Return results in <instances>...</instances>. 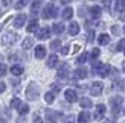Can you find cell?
Listing matches in <instances>:
<instances>
[{
  "instance_id": "cell-1",
  "label": "cell",
  "mask_w": 125,
  "mask_h": 123,
  "mask_svg": "<svg viewBox=\"0 0 125 123\" xmlns=\"http://www.w3.org/2000/svg\"><path fill=\"white\" fill-rule=\"evenodd\" d=\"M57 8L52 5V3H47L44 8H43V12H41V17L44 18V20H49V18H52V17H55L57 15Z\"/></svg>"
},
{
  "instance_id": "cell-2",
  "label": "cell",
  "mask_w": 125,
  "mask_h": 123,
  "mask_svg": "<svg viewBox=\"0 0 125 123\" xmlns=\"http://www.w3.org/2000/svg\"><path fill=\"white\" fill-rule=\"evenodd\" d=\"M26 97L29 100H37V99H38V87H37L34 82L29 84V87L26 90Z\"/></svg>"
},
{
  "instance_id": "cell-3",
  "label": "cell",
  "mask_w": 125,
  "mask_h": 123,
  "mask_svg": "<svg viewBox=\"0 0 125 123\" xmlns=\"http://www.w3.org/2000/svg\"><path fill=\"white\" fill-rule=\"evenodd\" d=\"M111 113L113 115H117L119 114V109H121V105H122V97L121 96H116V97H111Z\"/></svg>"
},
{
  "instance_id": "cell-4",
  "label": "cell",
  "mask_w": 125,
  "mask_h": 123,
  "mask_svg": "<svg viewBox=\"0 0 125 123\" xmlns=\"http://www.w3.org/2000/svg\"><path fill=\"white\" fill-rule=\"evenodd\" d=\"M17 40H18V35L15 32H6L2 38V43L5 46H11V44H14Z\"/></svg>"
},
{
  "instance_id": "cell-5",
  "label": "cell",
  "mask_w": 125,
  "mask_h": 123,
  "mask_svg": "<svg viewBox=\"0 0 125 123\" xmlns=\"http://www.w3.org/2000/svg\"><path fill=\"white\" fill-rule=\"evenodd\" d=\"M49 36H51V29H49L47 26L37 30V38H38V40H47Z\"/></svg>"
},
{
  "instance_id": "cell-6",
  "label": "cell",
  "mask_w": 125,
  "mask_h": 123,
  "mask_svg": "<svg viewBox=\"0 0 125 123\" xmlns=\"http://www.w3.org/2000/svg\"><path fill=\"white\" fill-rule=\"evenodd\" d=\"M102 88H104L102 82H95V84H92V87H90V93L93 96H99L102 93Z\"/></svg>"
},
{
  "instance_id": "cell-7",
  "label": "cell",
  "mask_w": 125,
  "mask_h": 123,
  "mask_svg": "<svg viewBox=\"0 0 125 123\" xmlns=\"http://www.w3.org/2000/svg\"><path fill=\"white\" fill-rule=\"evenodd\" d=\"M64 97H66V100L70 102V103H73V102L78 100V94H76V91H75V90H66Z\"/></svg>"
},
{
  "instance_id": "cell-8",
  "label": "cell",
  "mask_w": 125,
  "mask_h": 123,
  "mask_svg": "<svg viewBox=\"0 0 125 123\" xmlns=\"http://www.w3.org/2000/svg\"><path fill=\"white\" fill-rule=\"evenodd\" d=\"M110 71H111V67L108 64H102L101 67L98 69V75L101 76V78H107L110 75Z\"/></svg>"
},
{
  "instance_id": "cell-9",
  "label": "cell",
  "mask_w": 125,
  "mask_h": 123,
  "mask_svg": "<svg viewBox=\"0 0 125 123\" xmlns=\"http://www.w3.org/2000/svg\"><path fill=\"white\" fill-rule=\"evenodd\" d=\"M58 78H61V79H66L67 76H69V64H61V67L58 69Z\"/></svg>"
},
{
  "instance_id": "cell-10",
  "label": "cell",
  "mask_w": 125,
  "mask_h": 123,
  "mask_svg": "<svg viewBox=\"0 0 125 123\" xmlns=\"http://www.w3.org/2000/svg\"><path fill=\"white\" fill-rule=\"evenodd\" d=\"M105 105H102V103H99V105L96 106V113H95V119L96 120H102L104 117V114H105Z\"/></svg>"
},
{
  "instance_id": "cell-11",
  "label": "cell",
  "mask_w": 125,
  "mask_h": 123,
  "mask_svg": "<svg viewBox=\"0 0 125 123\" xmlns=\"http://www.w3.org/2000/svg\"><path fill=\"white\" fill-rule=\"evenodd\" d=\"M24 23H26V15H24V14H18L15 17V20H14V26L15 27H23Z\"/></svg>"
},
{
  "instance_id": "cell-12",
  "label": "cell",
  "mask_w": 125,
  "mask_h": 123,
  "mask_svg": "<svg viewBox=\"0 0 125 123\" xmlns=\"http://www.w3.org/2000/svg\"><path fill=\"white\" fill-rule=\"evenodd\" d=\"M73 78H75V79H84V78H87V70L84 69V67L76 69V70L73 71Z\"/></svg>"
},
{
  "instance_id": "cell-13",
  "label": "cell",
  "mask_w": 125,
  "mask_h": 123,
  "mask_svg": "<svg viewBox=\"0 0 125 123\" xmlns=\"http://www.w3.org/2000/svg\"><path fill=\"white\" fill-rule=\"evenodd\" d=\"M57 64H58V56L55 53H52L51 56L47 58V67H49V69H55Z\"/></svg>"
},
{
  "instance_id": "cell-14",
  "label": "cell",
  "mask_w": 125,
  "mask_h": 123,
  "mask_svg": "<svg viewBox=\"0 0 125 123\" xmlns=\"http://www.w3.org/2000/svg\"><path fill=\"white\" fill-rule=\"evenodd\" d=\"M44 56H46V47L44 46H37L35 47V58L43 59Z\"/></svg>"
},
{
  "instance_id": "cell-15",
  "label": "cell",
  "mask_w": 125,
  "mask_h": 123,
  "mask_svg": "<svg viewBox=\"0 0 125 123\" xmlns=\"http://www.w3.org/2000/svg\"><path fill=\"white\" fill-rule=\"evenodd\" d=\"M11 73H12L14 76H20V75H23V65H20V64L12 65V67H11Z\"/></svg>"
},
{
  "instance_id": "cell-16",
  "label": "cell",
  "mask_w": 125,
  "mask_h": 123,
  "mask_svg": "<svg viewBox=\"0 0 125 123\" xmlns=\"http://www.w3.org/2000/svg\"><path fill=\"white\" fill-rule=\"evenodd\" d=\"M101 12H102L101 6H92V8H90V15L93 18H99V17H101Z\"/></svg>"
},
{
  "instance_id": "cell-17",
  "label": "cell",
  "mask_w": 125,
  "mask_h": 123,
  "mask_svg": "<svg viewBox=\"0 0 125 123\" xmlns=\"http://www.w3.org/2000/svg\"><path fill=\"white\" fill-rule=\"evenodd\" d=\"M92 119H90V114L89 113H85V111H83V113H79V115H78V122L79 123H89Z\"/></svg>"
},
{
  "instance_id": "cell-18",
  "label": "cell",
  "mask_w": 125,
  "mask_h": 123,
  "mask_svg": "<svg viewBox=\"0 0 125 123\" xmlns=\"http://www.w3.org/2000/svg\"><path fill=\"white\" fill-rule=\"evenodd\" d=\"M26 29H28V32H37V30H38V20H37V18H34V20L28 24Z\"/></svg>"
},
{
  "instance_id": "cell-19",
  "label": "cell",
  "mask_w": 125,
  "mask_h": 123,
  "mask_svg": "<svg viewBox=\"0 0 125 123\" xmlns=\"http://www.w3.org/2000/svg\"><path fill=\"white\" fill-rule=\"evenodd\" d=\"M69 34L70 35H78L79 34V24L78 23H70V26H69Z\"/></svg>"
},
{
  "instance_id": "cell-20",
  "label": "cell",
  "mask_w": 125,
  "mask_h": 123,
  "mask_svg": "<svg viewBox=\"0 0 125 123\" xmlns=\"http://www.w3.org/2000/svg\"><path fill=\"white\" fill-rule=\"evenodd\" d=\"M41 2H43V0H34V2H32V6H31V12H32L34 15H37V12H38L40 6H41Z\"/></svg>"
},
{
  "instance_id": "cell-21",
  "label": "cell",
  "mask_w": 125,
  "mask_h": 123,
  "mask_svg": "<svg viewBox=\"0 0 125 123\" xmlns=\"http://www.w3.org/2000/svg\"><path fill=\"white\" fill-rule=\"evenodd\" d=\"M52 30H53V34L60 35V34L64 32V24H62V23H55L53 26H52Z\"/></svg>"
},
{
  "instance_id": "cell-22",
  "label": "cell",
  "mask_w": 125,
  "mask_h": 123,
  "mask_svg": "<svg viewBox=\"0 0 125 123\" xmlns=\"http://www.w3.org/2000/svg\"><path fill=\"white\" fill-rule=\"evenodd\" d=\"M34 46V38H31V36H28V38H24L23 40V44H21V47L24 49V50H28V49H31Z\"/></svg>"
},
{
  "instance_id": "cell-23",
  "label": "cell",
  "mask_w": 125,
  "mask_h": 123,
  "mask_svg": "<svg viewBox=\"0 0 125 123\" xmlns=\"http://www.w3.org/2000/svg\"><path fill=\"white\" fill-rule=\"evenodd\" d=\"M98 43H99L101 46L108 44V43H110V36H108L107 34H101V35H99V38H98Z\"/></svg>"
},
{
  "instance_id": "cell-24",
  "label": "cell",
  "mask_w": 125,
  "mask_h": 123,
  "mask_svg": "<svg viewBox=\"0 0 125 123\" xmlns=\"http://www.w3.org/2000/svg\"><path fill=\"white\" fill-rule=\"evenodd\" d=\"M115 8L117 12H124L125 11V0H116L115 2Z\"/></svg>"
},
{
  "instance_id": "cell-25",
  "label": "cell",
  "mask_w": 125,
  "mask_h": 123,
  "mask_svg": "<svg viewBox=\"0 0 125 123\" xmlns=\"http://www.w3.org/2000/svg\"><path fill=\"white\" fill-rule=\"evenodd\" d=\"M72 15H73V9L72 8H66L62 11V18H64V20H70Z\"/></svg>"
},
{
  "instance_id": "cell-26",
  "label": "cell",
  "mask_w": 125,
  "mask_h": 123,
  "mask_svg": "<svg viewBox=\"0 0 125 123\" xmlns=\"http://www.w3.org/2000/svg\"><path fill=\"white\" fill-rule=\"evenodd\" d=\"M79 105L83 106V108H90L93 103H92V100H90V99H87V97H83V99L79 100Z\"/></svg>"
},
{
  "instance_id": "cell-27",
  "label": "cell",
  "mask_w": 125,
  "mask_h": 123,
  "mask_svg": "<svg viewBox=\"0 0 125 123\" xmlns=\"http://www.w3.org/2000/svg\"><path fill=\"white\" fill-rule=\"evenodd\" d=\"M29 2H31V0H18V2L15 3V9H17V11H18V9H23Z\"/></svg>"
},
{
  "instance_id": "cell-28",
  "label": "cell",
  "mask_w": 125,
  "mask_h": 123,
  "mask_svg": "<svg viewBox=\"0 0 125 123\" xmlns=\"http://www.w3.org/2000/svg\"><path fill=\"white\" fill-rule=\"evenodd\" d=\"M87 59H89V55H87V53L84 52V53H81L79 56H78V59H76V62H78V64H84L85 61H87Z\"/></svg>"
},
{
  "instance_id": "cell-29",
  "label": "cell",
  "mask_w": 125,
  "mask_h": 123,
  "mask_svg": "<svg viewBox=\"0 0 125 123\" xmlns=\"http://www.w3.org/2000/svg\"><path fill=\"white\" fill-rule=\"evenodd\" d=\"M60 47H61V41H60V40H53V41L51 43V49H52L53 52H55V50H58Z\"/></svg>"
},
{
  "instance_id": "cell-30",
  "label": "cell",
  "mask_w": 125,
  "mask_h": 123,
  "mask_svg": "<svg viewBox=\"0 0 125 123\" xmlns=\"http://www.w3.org/2000/svg\"><path fill=\"white\" fill-rule=\"evenodd\" d=\"M44 100H46L47 103H52V102L55 100V93H46V94H44Z\"/></svg>"
},
{
  "instance_id": "cell-31",
  "label": "cell",
  "mask_w": 125,
  "mask_h": 123,
  "mask_svg": "<svg viewBox=\"0 0 125 123\" xmlns=\"http://www.w3.org/2000/svg\"><path fill=\"white\" fill-rule=\"evenodd\" d=\"M99 53H101V50H99V49H93V50H92V53H90V56H89V58H90L92 61H95V59H96V58L99 56Z\"/></svg>"
},
{
  "instance_id": "cell-32",
  "label": "cell",
  "mask_w": 125,
  "mask_h": 123,
  "mask_svg": "<svg viewBox=\"0 0 125 123\" xmlns=\"http://www.w3.org/2000/svg\"><path fill=\"white\" fill-rule=\"evenodd\" d=\"M20 105H21V100L20 99H17V97H15V99H12V102H11V106L12 108L18 109V108H20Z\"/></svg>"
},
{
  "instance_id": "cell-33",
  "label": "cell",
  "mask_w": 125,
  "mask_h": 123,
  "mask_svg": "<svg viewBox=\"0 0 125 123\" xmlns=\"http://www.w3.org/2000/svg\"><path fill=\"white\" fill-rule=\"evenodd\" d=\"M28 111H29V106L28 105H20V108H18V113H20L21 115H24V114H28Z\"/></svg>"
},
{
  "instance_id": "cell-34",
  "label": "cell",
  "mask_w": 125,
  "mask_h": 123,
  "mask_svg": "<svg viewBox=\"0 0 125 123\" xmlns=\"http://www.w3.org/2000/svg\"><path fill=\"white\" fill-rule=\"evenodd\" d=\"M124 49H125V38L124 40H121L119 43H117V46H116V50H124Z\"/></svg>"
},
{
  "instance_id": "cell-35",
  "label": "cell",
  "mask_w": 125,
  "mask_h": 123,
  "mask_svg": "<svg viewBox=\"0 0 125 123\" xmlns=\"http://www.w3.org/2000/svg\"><path fill=\"white\" fill-rule=\"evenodd\" d=\"M125 87V81L121 79V81H115V88H124Z\"/></svg>"
},
{
  "instance_id": "cell-36",
  "label": "cell",
  "mask_w": 125,
  "mask_h": 123,
  "mask_svg": "<svg viewBox=\"0 0 125 123\" xmlns=\"http://www.w3.org/2000/svg\"><path fill=\"white\" fill-rule=\"evenodd\" d=\"M93 38H95V32H93V30H89V32H87V41H93Z\"/></svg>"
},
{
  "instance_id": "cell-37",
  "label": "cell",
  "mask_w": 125,
  "mask_h": 123,
  "mask_svg": "<svg viewBox=\"0 0 125 123\" xmlns=\"http://www.w3.org/2000/svg\"><path fill=\"white\" fill-rule=\"evenodd\" d=\"M5 75H6V65L0 62V78H2V76H5Z\"/></svg>"
},
{
  "instance_id": "cell-38",
  "label": "cell",
  "mask_w": 125,
  "mask_h": 123,
  "mask_svg": "<svg viewBox=\"0 0 125 123\" xmlns=\"http://www.w3.org/2000/svg\"><path fill=\"white\" fill-rule=\"evenodd\" d=\"M64 123H75V115H67L64 119Z\"/></svg>"
},
{
  "instance_id": "cell-39",
  "label": "cell",
  "mask_w": 125,
  "mask_h": 123,
  "mask_svg": "<svg viewBox=\"0 0 125 123\" xmlns=\"http://www.w3.org/2000/svg\"><path fill=\"white\" fill-rule=\"evenodd\" d=\"M51 88H52L53 91H57V93H58V91H61V85H60V84H52V85H51Z\"/></svg>"
},
{
  "instance_id": "cell-40",
  "label": "cell",
  "mask_w": 125,
  "mask_h": 123,
  "mask_svg": "<svg viewBox=\"0 0 125 123\" xmlns=\"http://www.w3.org/2000/svg\"><path fill=\"white\" fill-rule=\"evenodd\" d=\"M111 32H113V35H119V34H121L119 26H113V27H111Z\"/></svg>"
},
{
  "instance_id": "cell-41",
  "label": "cell",
  "mask_w": 125,
  "mask_h": 123,
  "mask_svg": "<svg viewBox=\"0 0 125 123\" xmlns=\"http://www.w3.org/2000/svg\"><path fill=\"white\" fill-rule=\"evenodd\" d=\"M102 5H104V8H110V5H111V0H102Z\"/></svg>"
},
{
  "instance_id": "cell-42",
  "label": "cell",
  "mask_w": 125,
  "mask_h": 123,
  "mask_svg": "<svg viewBox=\"0 0 125 123\" xmlns=\"http://www.w3.org/2000/svg\"><path fill=\"white\" fill-rule=\"evenodd\" d=\"M61 53H62V55H67V53H69V46L61 47Z\"/></svg>"
},
{
  "instance_id": "cell-43",
  "label": "cell",
  "mask_w": 125,
  "mask_h": 123,
  "mask_svg": "<svg viewBox=\"0 0 125 123\" xmlns=\"http://www.w3.org/2000/svg\"><path fill=\"white\" fill-rule=\"evenodd\" d=\"M5 88H6V84L5 82H0V93H3Z\"/></svg>"
},
{
  "instance_id": "cell-44",
  "label": "cell",
  "mask_w": 125,
  "mask_h": 123,
  "mask_svg": "<svg viewBox=\"0 0 125 123\" xmlns=\"http://www.w3.org/2000/svg\"><path fill=\"white\" fill-rule=\"evenodd\" d=\"M32 123H43V119H41V117H38V115H37V117L34 119V122H32Z\"/></svg>"
},
{
  "instance_id": "cell-45",
  "label": "cell",
  "mask_w": 125,
  "mask_h": 123,
  "mask_svg": "<svg viewBox=\"0 0 125 123\" xmlns=\"http://www.w3.org/2000/svg\"><path fill=\"white\" fill-rule=\"evenodd\" d=\"M2 2H3V5H5V6H9L12 0H2Z\"/></svg>"
},
{
  "instance_id": "cell-46",
  "label": "cell",
  "mask_w": 125,
  "mask_h": 123,
  "mask_svg": "<svg viewBox=\"0 0 125 123\" xmlns=\"http://www.w3.org/2000/svg\"><path fill=\"white\" fill-rule=\"evenodd\" d=\"M46 123H57V122H55L52 117H47V119H46Z\"/></svg>"
},
{
  "instance_id": "cell-47",
  "label": "cell",
  "mask_w": 125,
  "mask_h": 123,
  "mask_svg": "<svg viewBox=\"0 0 125 123\" xmlns=\"http://www.w3.org/2000/svg\"><path fill=\"white\" fill-rule=\"evenodd\" d=\"M70 2H72V0H61L62 5H67V3H70Z\"/></svg>"
},
{
  "instance_id": "cell-48",
  "label": "cell",
  "mask_w": 125,
  "mask_h": 123,
  "mask_svg": "<svg viewBox=\"0 0 125 123\" xmlns=\"http://www.w3.org/2000/svg\"><path fill=\"white\" fill-rule=\"evenodd\" d=\"M105 123H116L113 119H107V120H105Z\"/></svg>"
},
{
  "instance_id": "cell-49",
  "label": "cell",
  "mask_w": 125,
  "mask_h": 123,
  "mask_svg": "<svg viewBox=\"0 0 125 123\" xmlns=\"http://www.w3.org/2000/svg\"><path fill=\"white\" fill-rule=\"evenodd\" d=\"M122 71L125 73V61H124V62H122Z\"/></svg>"
},
{
  "instance_id": "cell-50",
  "label": "cell",
  "mask_w": 125,
  "mask_h": 123,
  "mask_svg": "<svg viewBox=\"0 0 125 123\" xmlns=\"http://www.w3.org/2000/svg\"><path fill=\"white\" fill-rule=\"evenodd\" d=\"M121 20H125V14H122V15H121Z\"/></svg>"
},
{
  "instance_id": "cell-51",
  "label": "cell",
  "mask_w": 125,
  "mask_h": 123,
  "mask_svg": "<svg viewBox=\"0 0 125 123\" xmlns=\"http://www.w3.org/2000/svg\"><path fill=\"white\" fill-rule=\"evenodd\" d=\"M0 123H6V120L5 119H0Z\"/></svg>"
},
{
  "instance_id": "cell-52",
  "label": "cell",
  "mask_w": 125,
  "mask_h": 123,
  "mask_svg": "<svg viewBox=\"0 0 125 123\" xmlns=\"http://www.w3.org/2000/svg\"><path fill=\"white\" fill-rule=\"evenodd\" d=\"M0 30H2V24H0Z\"/></svg>"
},
{
  "instance_id": "cell-53",
  "label": "cell",
  "mask_w": 125,
  "mask_h": 123,
  "mask_svg": "<svg viewBox=\"0 0 125 123\" xmlns=\"http://www.w3.org/2000/svg\"><path fill=\"white\" fill-rule=\"evenodd\" d=\"M124 32H125V26H124Z\"/></svg>"
},
{
  "instance_id": "cell-54",
  "label": "cell",
  "mask_w": 125,
  "mask_h": 123,
  "mask_svg": "<svg viewBox=\"0 0 125 123\" xmlns=\"http://www.w3.org/2000/svg\"><path fill=\"white\" fill-rule=\"evenodd\" d=\"M0 14H2V9H0Z\"/></svg>"
},
{
  "instance_id": "cell-55",
  "label": "cell",
  "mask_w": 125,
  "mask_h": 123,
  "mask_svg": "<svg viewBox=\"0 0 125 123\" xmlns=\"http://www.w3.org/2000/svg\"><path fill=\"white\" fill-rule=\"evenodd\" d=\"M124 113H125V108H124Z\"/></svg>"
},
{
  "instance_id": "cell-56",
  "label": "cell",
  "mask_w": 125,
  "mask_h": 123,
  "mask_svg": "<svg viewBox=\"0 0 125 123\" xmlns=\"http://www.w3.org/2000/svg\"><path fill=\"white\" fill-rule=\"evenodd\" d=\"M124 53H125V49H124Z\"/></svg>"
}]
</instances>
